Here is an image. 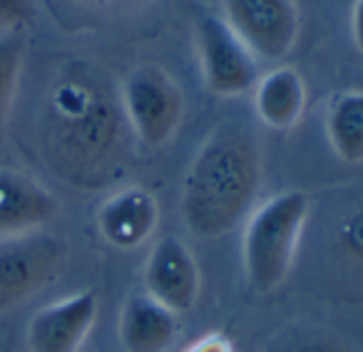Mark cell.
Here are the masks:
<instances>
[{"label": "cell", "instance_id": "obj_1", "mask_svg": "<svg viewBox=\"0 0 363 352\" xmlns=\"http://www.w3.org/2000/svg\"><path fill=\"white\" fill-rule=\"evenodd\" d=\"M133 141L105 69L84 58L54 69L37 115V154L52 178L79 193L105 191L126 173Z\"/></svg>", "mask_w": 363, "mask_h": 352}, {"label": "cell", "instance_id": "obj_2", "mask_svg": "<svg viewBox=\"0 0 363 352\" xmlns=\"http://www.w3.org/2000/svg\"><path fill=\"white\" fill-rule=\"evenodd\" d=\"M263 158L252 128L240 120L216 124L195 152L182 182L179 214L201 239L238 229L255 210Z\"/></svg>", "mask_w": 363, "mask_h": 352}, {"label": "cell", "instance_id": "obj_3", "mask_svg": "<svg viewBox=\"0 0 363 352\" xmlns=\"http://www.w3.org/2000/svg\"><path fill=\"white\" fill-rule=\"evenodd\" d=\"M310 201L299 191L269 197L244 220L242 259L255 293L276 290L293 269L306 225Z\"/></svg>", "mask_w": 363, "mask_h": 352}, {"label": "cell", "instance_id": "obj_4", "mask_svg": "<svg viewBox=\"0 0 363 352\" xmlns=\"http://www.w3.org/2000/svg\"><path fill=\"white\" fill-rule=\"evenodd\" d=\"M120 103L133 139L147 149L164 147L184 120V94L156 64L135 67L120 84Z\"/></svg>", "mask_w": 363, "mask_h": 352}, {"label": "cell", "instance_id": "obj_5", "mask_svg": "<svg viewBox=\"0 0 363 352\" xmlns=\"http://www.w3.org/2000/svg\"><path fill=\"white\" fill-rule=\"evenodd\" d=\"M67 259V242L43 229L0 239V314L58 280Z\"/></svg>", "mask_w": 363, "mask_h": 352}, {"label": "cell", "instance_id": "obj_6", "mask_svg": "<svg viewBox=\"0 0 363 352\" xmlns=\"http://www.w3.org/2000/svg\"><path fill=\"white\" fill-rule=\"evenodd\" d=\"M195 41L201 75L210 92L240 96L255 88L259 81V62L223 16H201L195 24Z\"/></svg>", "mask_w": 363, "mask_h": 352}, {"label": "cell", "instance_id": "obj_7", "mask_svg": "<svg viewBox=\"0 0 363 352\" xmlns=\"http://www.w3.org/2000/svg\"><path fill=\"white\" fill-rule=\"evenodd\" d=\"M223 20L257 60H282L299 35L295 0H223Z\"/></svg>", "mask_w": 363, "mask_h": 352}, {"label": "cell", "instance_id": "obj_8", "mask_svg": "<svg viewBox=\"0 0 363 352\" xmlns=\"http://www.w3.org/2000/svg\"><path fill=\"white\" fill-rule=\"evenodd\" d=\"M145 295L182 314L193 310L199 297V265L189 246L175 235H162L150 250L143 265Z\"/></svg>", "mask_w": 363, "mask_h": 352}, {"label": "cell", "instance_id": "obj_9", "mask_svg": "<svg viewBox=\"0 0 363 352\" xmlns=\"http://www.w3.org/2000/svg\"><path fill=\"white\" fill-rule=\"evenodd\" d=\"M99 314L92 290H79L37 310L28 322L30 352H79Z\"/></svg>", "mask_w": 363, "mask_h": 352}, {"label": "cell", "instance_id": "obj_10", "mask_svg": "<svg viewBox=\"0 0 363 352\" xmlns=\"http://www.w3.org/2000/svg\"><path fill=\"white\" fill-rule=\"evenodd\" d=\"M156 197L141 186H124L111 193L96 212V227L105 244L128 252L141 248L158 227Z\"/></svg>", "mask_w": 363, "mask_h": 352}, {"label": "cell", "instance_id": "obj_11", "mask_svg": "<svg viewBox=\"0 0 363 352\" xmlns=\"http://www.w3.org/2000/svg\"><path fill=\"white\" fill-rule=\"evenodd\" d=\"M58 210L56 197L33 175L0 169V239L45 229Z\"/></svg>", "mask_w": 363, "mask_h": 352}, {"label": "cell", "instance_id": "obj_12", "mask_svg": "<svg viewBox=\"0 0 363 352\" xmlns=\"http://www.w3.org/2000/svg\"><path fill=\"white\" fill-rule=\"evenodd\" d=\"M179 335L177 314L147 295L126 299L118 320V337L126 352H169Z\"/></svg>", "mask_w": 363, "mask_h": 352}, {"label": "cell", "instance_id": "obj_13", "mask_svg": "<svg viewBox=\"0 0 363 352\" xmlns=\"http://www.w3.org/2000/svg\"><path fill=\"white\" fill-rule=\"evenodd\" d=\"M327 259L335 265V278L363 286V197L335 201L327 218Z\"/></svg>", "mask_w": 363, "mask_h": 352}, {"label": "cell", "instance_id": "obj_14", "mask_svg": "<svg viewBox=\"0 0 363 352\" xmlns=\"http://www.w3.org/2000/svg\"><path fill=\"white\" fill-rule=\"evenodd\" d=\"M255 111L274 130L293 128L306 107V86L291 67H278L255 84Z\"/></svg>", "mask_w": 363, "mask_h": 352}, {"label": "cell", "instance_id": "obj_15", "mask_svg": "<svg viewBox=\"0 0 363 352\" xmlns=\"http://www.w3.org/2000/svg\"><path fill=\"white\" fill-rule=\"evenodd\" d=\"M325 128L333 152L348 164L363 162V90L333 94Z\"/></svg>", "mask_w": 363, "mask_h": 352}, {"label": "cell", "instance_id": "obj_16", "mask_svg": "<svg viewBox=\"0 0 363 352\" xmlns=\"http://www.w3.org/2000/svg\"><path fill=\"white\" fill-rule=\"evenodd\" d=\"M263 352H354L333 329L316 322H295L278 331Z\"/></svg>", "mask_w": 363, "mask_h": 352}, {"label": "cell", "instance_id": "obj_17", "mask_svg": "<svg viewBox=\"0 0 363 352\" xmlns=\"http://www.w3.org/2000/svg\"><path fill=\"white\" fill-rule=\"evenodd\" d=\"M26 58V37L20 30L0 33V135L7 128L11 107L18 94L22 67Z\"/></svg>", "mask_w": 363, "mask_h": 352}, {"label": "cell", "instance_id": "obj_18", "mask_svg": "<svg viewBox=\"0 0 363 352\" xmlns=\"http://www.w3.org/2000/svg\"><path fill=\"white\" fill-rule=\"evenodd\" d=\"M35 13V0H0V33L20 30V26H26Z\"/></svg>", "mask_w": 363, "mask_h": 352}, {"label": "cell", "instance_id": "obj_19", "mask_svg": "<svg viewBox=\"0 0 363 352\" xmlns=\"http://www.w3.org/2000/svg\"><path fill=\"white\" fill-rule=\"evenodd\" d=\"M184 352H235V348L225 335L208 333V335L199 337L197 341H193L189 348H184Z\"/></svg>", "mask_w": 363, "mask_h": 352}, {"label": "cell", "instance_id": "obj_20", "mask_svg": "<svg viewBox=\"0 0 363 352\" xmlns=\"http://www.w3.org/2000/svg\"><path fill=\"white\" fill-rule=\"evenodd\" d=\"M350 24H352V39H354V45H357V50H359L361 56H363V0H354Z\"/></svg>", "mask_w": 363, "mask_h": 352}, {"label": "cell", "instance_id": "obj_21", "mask_svg": "<svg viewBox=\"0 0 363 352\" xmlns=\"http://www.w3.org/2000/svg\"><path fill=\"white\" fill-rule=\"evenodd\" d=\"M77 3H82L86 7H94V9H107V7H118V5L130 3V0H77Z\"/></svg>", "mask_w": 363, "mask_h": 352}]
</instances>
